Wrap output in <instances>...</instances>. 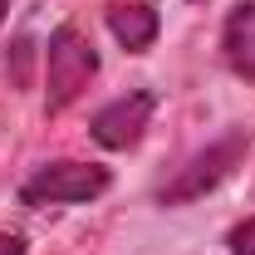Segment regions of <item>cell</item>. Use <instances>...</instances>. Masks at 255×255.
Masks as SVG:
<instances>
[{
	"mask_svg": "<svg viewBox=\"0 0 255 255\" xmlns=\"http://www.w3.org/2000/svg\"><path fill=\"white\" fill-rule=\"evenodd\" d=\"M98 74V49L79 25H59L44 44V113H64L79 103Z\"/></svg>",
	"mask_w": 255,
	"mask_h": 255,
	"instance_id": "cell-1",
	"label": "cell"
},
{
	"mask_svg": "<svg viewBox=\"0 0 255 255\" xmlns=\"http://www.w3.org/2000/svg\"><path fill=\"white\" fill-rule=\"evenodd\" d=\"M246 152H251V137H246V132L216 137L211 147H201L196 157H187V167H177L172 182L157 187V206H187V201H196V196H206L211 187H221L226 177L246 162Z\"/></svg>",
	"mask_w": 255,
	"mask_h": 255,
	"instance_id": "cell-2",
	"label": "cell"
},
{
	"mask_svg": "<svg viewBox=\"0 0 255 255\" xmlns=\"http://www.w3.org/2000/svg\"><path fill=\"white\" fill-rule=\"evenodd\" d=\"M113 187V172L98 167V162H44L34 167V177H25L20 201L25 206H74V201H94Z\"/></svg>",
	"mask_w": 255,
	"mask_h": 255,
	"instance_id": "cell-3",
	"label": "cell"
},
{
	"mask_svg": "<svg viewBox=\"0 0 255 255\" xmlns=\"http://www.w3.org/2000/svg\"><path fill=\"white\" fill-rule=\"evenodd\" d=\"M152 113H157V94H152V89H132V94L103 103V108L94 113V123H89V132H94L98 147H108V152H128V147L142 142Z\"/></svg>",
	"mask_w": 255,
	"mask_h": 255,
	"instance_id": "cell-4",
	"label": "cell"
},
{
	"mask_svg": "<svg viewBox=\"0 0 255 255\" xmlns=\"http://www.w3.org/2000/svg\"><path fill=\"white\" fill-rule=\"evenodd\" d=\"M221 54H226V69L255 89V0H241L221 25Z\"/></svg>",
	"mask_w": 255,
	"mask_h": 255,
	"instance_id": "cell-5",
	"label": "cell"
},
{
	"mask_svg": "<svg viewBox=\"0 0 255 255\" xmlns=\"http://www.w3.org/2000/svg\"><path fill=\"white\" fill-rule=\"evenodd\" d=\"M108 30H113V39L123 44L128 54H142V49H152L157 44V10L147 5V0H113L108 5Z\"/></svg>",
	"mask_w": 255,
	"mask_h": 255,
	"instance_id": "cell-6",
	"label": "cell"
},
{
	"mask_svg": "<svg viewBox=\"0 0 255 255\" xmlns=\"http://www.w3.org/2000/svg\"><path fill=\"white\" fill-rule=\"evenodd\" d=\"M226 246H231V255H255V216H246L241 226H231Z\"/></svg>",
	"mask_w": 255,
	"mask_h": 255,
	"instance_id": "cell-7",
	"label": "cell"
},
{
	"mask_svg": "<svg viewBox=\"0 0 255 255\" xmlns=\"http://www.w3.org/2000/svg\"><path fill=\"white\" fill-rule=\"evenodd\" d=\"M0 255H25V236H10V231H0Z\"/></svg>",
	"mask_w": 255,
	"mask_h": 255,
	"instance_id": "cell-8",
	"label": "cell"
},
{
	"mask_svg": "<svg viewBox=\"0 0 255 255\" xmlns=\"http://www.w3.org/2000/svg\"><path fill=\"white\" fill-rule=\"evenodd\" d=\"M5 10H10V0H0V20H5Z\"/></svg>",
	"mask_w": 255,
	"mask_h": 255,
	"instance_id": "cell-9",
	"label": "cell"
}]
</instances>
